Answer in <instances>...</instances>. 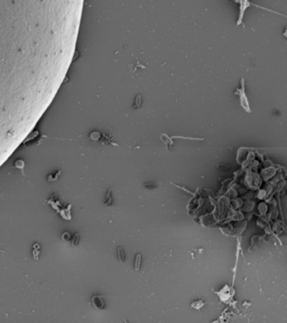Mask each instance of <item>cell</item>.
<instances>
[{"mask_svg": "<svg viewBox=\"0 0 287 323\" xmlns=\"http://www.w3.org/2000/svg\"><path fill=\"white\" fill-rule=\"evenodd\" d=\"M92 301H93V304H94V306H95L96 308H98V309H104V303L101 297L98 296V295L94 296L93 297V299H92Z\"/></svg>", "mask_w": 287, "mask_h": 323, "instance_id": "6da1fadb", "label": "cell"}, {"mask_svg": "<svg viewBox=\"0 0 287 323\" xmlns=\"http://www.w3.org/2000/svg\"><path fill=\"white\" fill-rule=\"evenodd\" d=\"M117 252L120 261H121V262H124L126 257H125V253H124V251H123V248H122L121 247H118Z\"/></svg>", "mask_w": 287, "mask_h": 323, "instance_id": "7a4b0ae2", "label": "cell"}, {"mask_svg": "<svg viewBox=\"0 0 287 323\" xmlns=\"http://www.w3.org/2000/svg\"><path fill=\"white\" fill-rule=\"evenodd\" d=\"M141 261H142V256L141 254H136V262H135V270H139L140 266H141Z\"/></svg>", "mask_w": 287, "mask_h": 323, "instance_id": "3957f363", "label": "cell"}]
</instances>
